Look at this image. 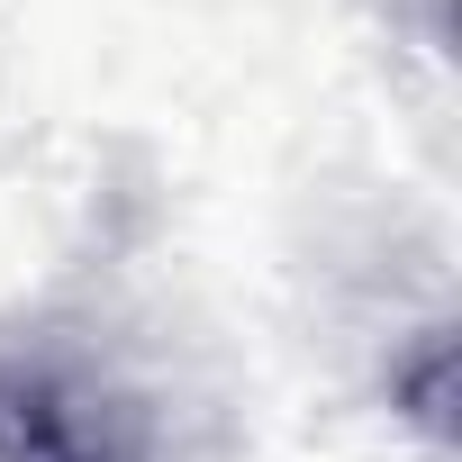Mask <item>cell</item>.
I'll use <instances>...</instances> for the list:
<instances>
[{
  "instance_id": "cell-1",
  "label": "cell",
  "mask_w": 462,
  "mask_h": 462,
  "mask_svg": "<svg viewBox=\"0 0 462 462\" xmlns=\"http://www.w3.org/2000/svg\"><path fill=\"white\" fill-rule=\"evenodd\" d=\"M0 462H154V426L82 363L0 354Z\"/></svg>"
}]
</instances>
